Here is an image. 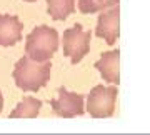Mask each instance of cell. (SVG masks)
<instances>
[{
	"label": "cell",
	"mask_w": 150,
	"mask_h": 135,
	"mask_svg": "<svg viewBox=\"0 0 150 135\" xmlns=\"http://www.w3.org/2000/svg\"><path fill=\"white\" fill-rule=\"evenodd\" d=\"M50 70H52V64H48V60L47 62H35L25 55L15 64L12 77L15 80V85L20 90L38 92L50 80Z\"/></svg>",
	"instance_id": "cell-1"
},
{
	"label": "cell",
	"mask_w": 150,
	"mask_h": 135,
	"mask_svg": "<svg viewBox=\"0 0 150 135\" xmlns=\"http://www.w3.org/2000/svg\"><path fill=\"white\" fill-rule=\"evenodd\" d=\"M59 32L47 25H38L28 33L25 42V54L35 62H47L59 50Z\"/></svg>",
	"instance_id": "cell-2"
},
{
	"label": "cell",
	"mask_w": 150,
	"mask_h": 135,
	"mask_svg": "<svg viewBox=\"0 0 150 135\" xmlns=\"http://www.w3.org/2000/svg\"><path fill=\"white\" fill-rule=\"evenodd\" d=\"M118 90L117 87H93L87 97V114H90L95 119H107L112 117L115 112V102H117Z\"/></svg>",
	"instance_id": "cell-3"
},
{
	"label": "cell",
	"mask_w": 150,
	"mask_h": 135,
	"mask_svg": "<svg viewBox=\"0 0 150 135\" xmlns=\"http://www.w3.org/2000/svg\"><path fill=\"white\" fill-rule=\"evenodd\" d=\"M92 33L83 30L80 23L64 32V55L72 59V64H80V60L90 52Z\"/></svg>",
	"instance_id": "cell-4"
},
{
	"label": "cell",
	"mask_w": 150,
	"mask_h": 135,
	"mask_svg": "<svg viewBox=\"0 0 150 135\" xmlns=\"http://www.w3.org/2000/svg\"><path fill=\"white\" fill-rule=\"evenodd\" d=\"M52 110L57 117H80L85 114V105H83V95L80 93L69 92L65 87L59 88V98L57 100H50Z\"/></svg>",
	"instance_id": "cell-5"
},
{
	"label": "cell",
	"mask_w": 150,
	"mask_h": 135,
	"mask_svg": "<svg viewBox=\"0 0 150 135\" xmlns=\"http://www.w3.org/2000/svg\"><path fill=\"white\" fill-rule=\"evenodd\" d=\"M95 35L98 38H103L108 45L118 40L120 37V8L118 5H113L107 10L100 12L98 20H97Z\"/></svg>",
	"instance_id": "cell-6"
},
{
	"label": "cell",
	"mask_w": 150,
	"mask_h": 135,
	"mask_svg": "<svg viewBox=\"0 0 150 135\" xmlns=\"http://www.w3.org/2000/svg\"><path fill=\"white\" fill-rule=\"evenodd\" d=\"M95 69L100 72L102 78L107 83L118 85L120 83V50L103 52L100 60L95 64Z\"/></svg>",
	"instance_id": "cell-7"
},
{
	"label": "cell",
	"mask_w": 150,
	"mask_h": 135,
	"mask_svg": "<svg viewBox=\"0 0 150 135\" xmlns=\"http://www.w3.org/2000/svg\"><path fill=\"white\" fill-rule=\"evenodd\" d=\"M23 23L15 15H0V47H13L20 42Z\"/></svg>",
	"instance_id": "cell-8"
},
{
	"label": "cell",
	"mask_w": 150,
	"mask_h": 135,
	"mask_svg": "<svg viewBox=\"0 0 150 135\" xmlns=\"http://www.w3.org/2000/svg\"><path fill=\"white\" fill-rule=\"evenodd\" d=\"M42 108V102L38 98L25 97L10 114V119H35Z\"/></svg>",
	"instance_id": "cell-9"
},
{
	"label": "cell",
	"mask_w": 150,
	"mask_h": 135,
	"mask_svg": "<svg viewBox=\"0 0 150 135\" xmlns=\"http://www.w3.org/2000/svg\"><path fill=\"white\" fill-rule=\"evenodd\" d=\"M75 10V0H47V12L54 20H65Z\"/></svg>",
	"instance_id": "cell-10"
},
{
	"label": "cell",
	"mask_w": 150,
	"mask_h": 135,
	"mask_svg": "<svg viewBox=\"0 0 150 135\" xmlns=\"http://www.w3.org/2000/svg\"><path fill=\"white\" fill-rule=\"evenodd\" d=\"M120 0H79V10L82 13H97L103 12L113 5H118Z\"/></svg>",
	"instance_id": "cell-11"
},
{
	"label": "cell",
	"mask_w": 150,
	"mask_h": 135,
	"mask_svg": "<svg viewBox=\"0 0 150 135\" xmlns=\"http://www.w3.org/2000/svg\"><path fill=\"white\" fill-rule=\"evenodd\" d=\"M2 108H4V97H2V92H0V112H2Z\"/></svg>",
	"instance_id": "cell-12"
},
{
	"label": "cell",
	"mask_w": 150,
	"mask_h": 135,
	"mask_svg": "<svg viewBox=\"0 0 150 135\" xmlns=\"http://www.w3.org/2000/svg\"><path fill=\"white\" fill-rule=\"evenodd\" d=\"M23 2H37V0H23Z\"/></svg>",
	"instance_id": "cell-13"
}]
</instances>
